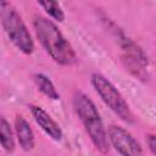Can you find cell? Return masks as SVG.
Instances as JSON below:
<instances>
[{
	"label": "cell",
	"mask_w": 156,
	"mask_h": 156,
	"mask_svg": "<svg viewBox=\"0 0 156 156\" xmlns=\"http://www.w3.org/2000/svg\"><path fill=\"white\" fill-rule=\"evenodd\" d=\"M33 79H34V82H35L38 89H39L46 98H49V99H51V100H58V99H60L58 91L56 90L54 83L51 82V79H50L48 76H45V74H43V73H35V74L33 76Z\"/></svg>",
	"instance_id": "9"
},
{
	"label": "cell",
	"mask_w": 156,
	"mask_h": 156,
	"mask_svg": "<svg viewBox=\"0 0 156 156\" xmlns=\"http://www.w3.org/2000/svg\"><path fill=\"white\" fill-rule=\"evenodd\" d=\"M39 6H41L46 13H49V16H51L54 20L62 22L65 20V13L61 9V6L58 5V2L56 1H39L38 2Z\"/></svg>",
	"instance_id": "11"
},
{
	"label": "cell",
	"mask_w": 156,
	"mask_h": 156,
	"mask_svg": "<svg viewBox=\"0 0 156 156\" xmlns=\"http://www.w3.org/2000/svg\"><path fill=\"white\" fill-rule=\"evenodd\" d=\"M106 134L108 135L107 140L121 156H141V145L124 128L112 124L108 127Z\"/></svg>",
	"instance_id": "6"
},
{
	"label": "cell",
	"mask_w": 156,
	"mask_h": 156,
	"mask_svg": "<svg viewBox=\"0 0 156 156\" xmlns=\"http://www.w3.org/2000/svg\"><path fill=\"white\" fill-rule=\"evenodd\" d=\"M30 110V113L34 118V121L37 122V124L55 141H58L62 139L63 133L62 129L60 128V126L52 119V117L40 106L37 105H29L28 106Z\"/></svg>",
	"instance_id": "7"
},
{
	"label": "cell",
	"mask_w": 156,
	"mask_h": 156,
	"mask_svg": "<svg viewBox=\"0 0 156 156\" xmlns=\"http://www.w3.org/2000/svg\"><path fill=\"white\" fill-rule=\"evenodd\" d=\"M146 143H147V146H149V150L152 155L156 154V138L154 134H149L147 138H146Z\"/></svg>",
	"instance_id": "12"
},
{
	"label": "cell",
	"mask_w": 156,
	"mask_h": 156,
	"mask_svg": "<svg viewBox=\"0 0 156 156\" xmlns=\"http://www.w3.org/2000/svg\"><path fill=\"white\" fill-rule=\"evenodd\" d=\"M0 145L7 152L15 150V139L10 123L2 116H0Z\"/></svg>",
	"instance_id": "10"
},
{
	"label": "cell",
	"mask_w": 156,
	"mask_h": 156,
	"mask_svg": "<svg viewBox=\"0 0 156 156\" xmlns=\"http://www.w3.org/2000/svg\"><path fill=\"white\" fill-rule=\"evenodd\" d=\"M33 26L40 44L55 62L62 66H71L77 61V55L72 45L51 20L37 16Z\"/></svg>",
	"instance_id": "1"
},
{
	"label": "cell",
	"mask_w": 156,
	"mask_h": 156,
	"mask_svg": "<svg viewBox=\"0 0 156 156\" xmlns=\"http://www.w3.org/2000/svg\"><path fill=\"white\" fill-rule=\"evenodd\" d=\"M73 108L83 123L93 144L99 151L106 154L108 151L107 134L95 104L84 93L77 91L73 95Z\"/></svg>",
	"instance_id": "2"
},
{
	"label": "cell",
	"mask_w": 156,
	"mask_h": 156,
	"mask_svg": "<svg viewBox=\"0 0 156 156\" xmlns=\"http://www.w3.org/2000/svg\"><path fill=\"white\" fill-rule=\"evenodd\" d=\"M15 130H16V136H17L21 149L24 151L33 150L35 145V136H34L33 129L30 128L29 123L22 116H16Z\"/></svg>",
	"instance_id": "8"
},
{
	"label": "cell",
	"mask_w": 156,
	"mask_h": 156,
	"mask_svg": "<svg viewBox=\"0 0 156 156\" xmlns=\"http://www.w3.org/2000/svg\"><path fill=\"white\" fill-rule=\"evenodd\" d=\"M0 21L9 39L15 44V46L23 54L30 55L34 51L33 39L12 4L0 0Z\"/></svg>",
	"instance_id": "3"
},
{
	"label": "cell",
	"mask_w": 156,
	"mask_h": 156,
	"mask_svg": "<svg viewBox=\"0 0 156 156\" xmlns=\"http://www.w3.org/2000/svg\"><path fill=\"white\" fill-rule=\"evenodd\" d=\"M119 43L123 49V61L126 62V66L128 69L138 78L146 79L147 72L146 67L149 65L147 56L144 54V51L129 38H127L124 34H119Z\"/></svg>",
	"instance_id": "5"
},
{
	"label": "cell",
	"mask_w": 156,
	"mask_h": 156,
	"mask_svg": "<svg viewBox=\"0 0 156 156\" xmlns=\"http://www.w3.org/2000/svg\"><path fill=\"white\" fill-rule=\"evenodd\" d=\"M91 84L98 93V95L101 98V100L123 121L130 122L132 121V113L129 110V106L127 101L123 99L122 94L117 90V88L101 73H93L91 74Z\"/></svg>",
	"instance_id": "4"
}]
</instances>
